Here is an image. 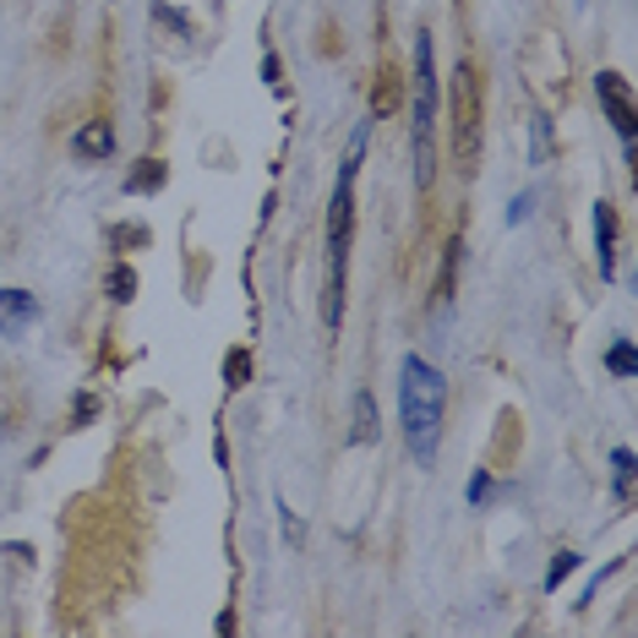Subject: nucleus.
<instances>
[{
    "label": "nucleus",
    "instance_id": "1",
    "mask_svg": "<svg viewBox=\"0 0 638 638\" xmlns=\"http://www.w3.org/2000/svg\"><path fill=\"white\" fill-rule=\"evenodd\" d=\"M443 410H448V382L426 355H404L398 365V421H404V443L421 464L437 458L443 437Z\"/></svg>",
    "mask_w": 638,
    "mask_h": 638
},
{
    "label": "nucleus",
    "instance_id": "2",
    "mask_svg": "<svg viewBox=\"0 0 638 638\" xmlns=\"http://www.w3.org/2000/svg\"><path fill=\"white\" fill-rule=\"evenodd\" d=\"M415 185L432 191L437 181V164H432V126H437V50H432V33L421 28L415 39Z\"/></svg>",
    "mask_w": 638,
    "mask_h": 638
},
{
    "label": "nucleus",
    "instance_id": "3",
    "mask_svg": "<svg viewBox=\"0 0 638 638\" xmlns=\"http://www.w3.org/2000/svg\"><path fill=\"white\" fill-rule=\"evenodd\" d=\"M475 142H480V98H475V66H469V61H458V72H454V159H458V170H464V176H469Z\"/></svg>",
    "mask_w": 638,
    "mask_h": 638
},
{
    "label": "nucleus",
    "instance_id": "4",
    "mask_svg": "<svg viewBox=\"0 0 638 638\" xmlns=\"http://www.w3.org/2000/svg\"><path fill=\"white\" fill-rule=\"evenodd\" d=\"M595 98H600L606 120L617 126V137H623V148H628V164H634L638 159V142H634L638 120H634V93H628V83H623L617 72H600V77H595Z\"/></svg>",
    "mask_w": 638,
    "mask_h": 638
},
{
    "label": "nucleus",
    "instance_id": "5",
    "mask_svg": "<svg viewBox=\"0 0 638 638\" xmlns=\"http://www.w3.org/2000/svg\"><path fill=\"white\" fill-rule=\"evenodd\" d=\"M39 322V300L28 289H0V339H22Z\"/></svg>",
    "mask_w": 638,
    "mask_h": 638
},
{
    "label": "nucleus",
    "instance_id": "6",
    "mask_svg": "<svg viewBox=\"0 0 638 638\" xmlns=\"http://www.w3.org/2000/svg\"><path fill=\"white\" fill-rule=\"evenodd\" d=\"M72 153H77V159H93V164H104V159L115 153V126H109L104 115L83 120V126L72 131Z\"/></svg>",
    "mask_w": 638,
    "mask_h": 638
},
{
    "label": "nucleus",
    "instance_id": "7",
    "mask_svg": "<svg viewBox=\"0 0 638 638\" xmlns=\"http://www.w3.org/2000/svg\"><path fill=\"white\" fill-rule=\"evenodd\" d=\"M595 263H600V278L617 274V208L612 202H595Z\"/></svg>",
    "mask_w": 638,
    "mask_h": 638
},
{
    "label": "nucleus",
    "instance_id": "8",
    "mask_svg": "<svg viewBox=\"0 0 638 638\" xmlns=\"http://www.w3.org/2000/svg\"><path fill=\"white\" fill-rule=\"evenodd\" d=\"M350 443H376V404L371 393H355V426H350Z\"/></svg>",
    "mask_w": 638,
    "mask_h": 638
},
{
    "label": "nucleus",
    "instance_id": "9",
    "mask_svg": "<svg viewBox=\"0 0 638 638\" xmlns=\"http://www.w3.org/2000/svg\"><path fill=\"white\" fill-rule=\"evenodd\" d=\"M246 382H252V350H230V355H224V387L241 393Z\"/></svg>",
    "mask_w": 638,
    "mask_h": 638
},
{
    "label": "nucleus",
    "instance_id": "10",
    "mask_svg": "<svg viewBox=\"0 0 638 638\" xmlns=\"http://www.w3.org/2000/svg\"><path fill=\"white\" fill-rule=\"evenodd\" d=\"M104 295H109V300H131V295H137V274H131V268H109Z\"/></svg>",
    "mask_w": 638,
    "mask_h": 638
},
{
    "label": "nucleus",
    "instance_id": "11",
    "mask_svg": "<svg viewBox=\"0 0 638 638\" xmlns=\"http://www.w3.org/2000/svg\"><path fill=\"white\" fill-rule=\"evenodd\" d=\"M159 185H164V164H159V159H142V170L126 181V191H159Z\"/></svg>",
    "mask_w": 638,
    "mask_h": 638
},
{
    "label": "nucleus",
    "instance_id": "12",
    "mask_svg": "<svg viewBox=\"0 0 638 638\" xmlns=\"http://www.w3.org/2000/svg\"><path fill=\"white\" fill-rule=\"evenodd\" d=\"M458 252H464V246H458V241H448V246H443V278H437V300H448V295H454V274H458Z\"/></svg>",
    "mask_w": 638,
    "mask_h": 638
},
{
    "label": "nucleus",
    "instance_id": "13",
    "mask_svg": "<svg viewBox=\"0 0 638 638\" xmlns=\"http://www.w3.org/2000/svg\"><path fill=\"white\" fill-rule=\"evenodd\" d=\"M612 469H617V497H628V491H634V454L617 448V454H612Z\"/></svg>",
    "mask_w": 638,
    "mask_h": 638
},
{
    "label": "nucleus",
    "instance_id": "14",
    "mask_svg": "<svg viewBox=\"0 0 638 638\" xmlns=\"http://www.w3.org/2000/svg\"><path fill=\"white\" fill-rule=\"evenodd\" d=\"M606 365H612L617 376H634V339H617L612 355H606Z\"/></svg>",
    "mask_w": 638,
    "mask_h": 638
},
{
    "label": "nucleus",
    "instance_id": "15",
    "mask_svg": "<svg viewBox=\"0 0 638 638\" xmlns=\"http://www.w3.org/2000/svg\"><path fill=\"white\" fill-rule=\"evenodd\" d=\"M530 126H535V148H530V159H535V164H546V153H551V115H535Z\"/></svg>",
    "mask_w": 638,
    "mask_h": 638
},
{
    "label": "nucleus",
    "instance_id": "16",
    "mask_svg": "<svg viewBox=\"0 0 638 638\" xmlns=\"http://www.w3.org/2000/svg\"><path fill=\"white\" fill-rule=\"evenodd\" d=\"M573 567H578V556H573V551H562V556H556V562L546 567V589H556V584H562Z\"/></svg>",
    "mask_w": 638,
    "mask_h": 638
},
{
    "label": "nucleus",
    "instance_id": "17",
    "mask_svg": "<svg viewBox=\"0 0 638 638\" xmlns=\"http://www.w3.org/2000/svg\"><path fill=\"white\" fill-rule=\"evenodd\" d=\"M530 202H535L530 191H524V196H513V202H508V224H524V219H530Z\"/></svg>",
    "mask_w": 638,
    "mask_h": 638
},
{
    "label": "nucleus",
    "instance_id": "18",
    "mask_svg": "<svg viewBox=\"0 0 638 638\" xmlns=\"http://www.w3.org/2000/svg\"><path fill=\"white\" fill-rule=\"evenodd\" d=\"M464 497H469V502H486V497H491V475L480 469V475L469 480V491H464Z\"/></svg>",
    "mask_w": 638,
    "mask_h": 638
}]
</instances>
